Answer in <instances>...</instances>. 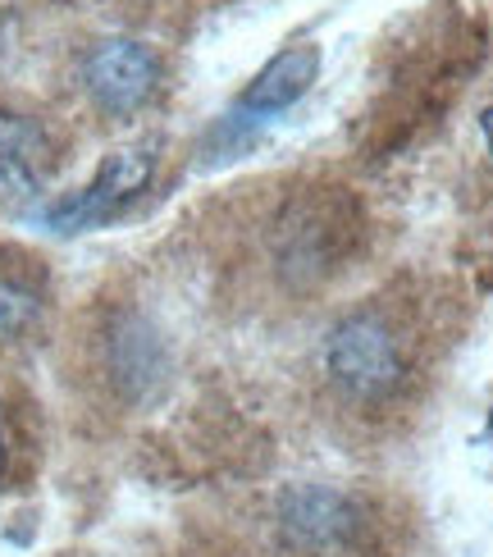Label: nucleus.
Returning a JSON list of instances; mask_svg holds the SVG:
<instances>
[{"mask_svg":"<svg viewBox=\"0 0 493 557\" xmlns=\"http://www.w3.org/2000/svg\"><path fill=\"white\" fill-rule=\"evenodd\" d=\"M151 174H156V147L110 151L83 193H69V197L46 206L41 224L56 228V234H83V228H101L114 215H124L128 206L147 193Z\"/></svg>","mask_w":493,"mask_h":557,"instance_id":"f03ea898","label":"nucleus"},{"mask_svg":"<svg viewBox=\"0 0 493 557\" xmlns=\"http://www.w3.org/2000/svg\"><path fill=\"white\" fill-rule=\"evenodd\" d=\"M476 183H480L484 201L493 206V87L476 106Z\"/></svg>","mask_w":493,"mask_h":557,"instance_id":"6e6552de","label":"nucleus"},{"mask_svg":"<svg viewBox=\"0 0 493 557\" xmlns=\"http://www.w3.org/2000/svg\"><path fill=\"white\" fill-rule=\"evenodd\" d=\"M416 361H420V347H416L411 320L393 307H380V301L334 320L320 343L324 384L347 407H361V411H380L403 398L416 380Z\"/></svg>","mask_w":493,"mask_h":557,"instance_id":"f257e3e1","label":"nucleus"},{"mask_svg":"<svg viewBox=\"0 0 493 557\" xmlns=\"http://www.w3.org/2000/svg\"><path fill=\"white\" fill-rule=\"evenodd\" d=\"M316 78H320V46L311 41L288 46L247 83V91L238 97V120L247 114V124H261L270 114H284L293 101L307 97Z\"/></svg>","mask_w":493,"mask_h":557,"instance_id":"39448f33","label":"nucleus"},{"mask_svg":"<svg viewBox=\"0 0 493 557\" xmlns=\"http://www.w3.org/2000/svg\"><path fill=\"white\" fill-rule=\"evenodd\" d=\"M476 461H480V471L493 480V407H489V421H484V430L476 438Z\"/></svg>","mask_w":493,"mask_h":557,"instance_id":"1a4fd4ad","label":"nucleus"},{"mask_svg":"<svg viewBox=\"0 0 493 557\" xmlns=\"http://www.w3.org/2000/svg\"><path fill=\"white\" fill-rule=\"evenodd\" d=\"M279 525L284 535L301 548H338L352 525H357V512L338 490H320V484H301V490H288L284 503H279Z\"/></svg>","mask_w":493,"mask_h":557,"instance_id":"423d86ee","label":"nucleus"},{"mask_svg":"<svg viewBox=\"0 0 493 557\" xmlns=\"http://www.w3.org/2000/svg\"><path fill=\"white\" fill-rule=\"evenodd\" d=\"M37 315H41V293L33 284H23L19 274L0 270V338L33 330Z\"/></svg>","mask_w":493,"mask_h":557,"instance_id":"0eeeda50","label":"nucleus"},{"mask_svg":"<svg viewBox=\"0 0 493 557\" xmlns=\"http://www.w3.org/2000/svg\"><path fill=\"white\" fill-rule=\"evenodd\" d=\"M60 165L51 128L23 110L0 106V201H28Z\"/></svg>","mask_w":493,"mask_h":557,"instance_id":"20e7f679","label":"nucleus"},{"mask_svg":"<svg viewBox=\"0 0 493 557\" xmlns=\"http://www.w3.org/2000/svg\"><path fill=\"white\" fill-rule=\"evenodd\" d=\"M0 471H5V434H0Z\"/></svg>","mask_w":493,"mask_h":557,"instance_id":"9d476101","label":"nucleus"},{"mask_svg":"<svg viewBox=\"0 0 493 557\" xmlns=\"http://www.w3.org/2000/svg\"><path fill=\"white\" fill-rule=\"evenodd\" d=\"M83 91L91 97L101 114L110 120H128L143 110L164 78V64L151 46L133 41V37H106L83 55Z\"/></svg>","mask_w":493,"mask_h":557,"instance_id":"7ed1b4c3","label":"nucleus"}]
</instances>
